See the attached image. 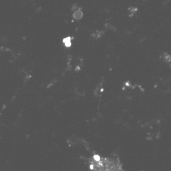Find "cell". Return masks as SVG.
Wrapping results in <instances>:
<instances>
[{
	"mask_svg": "<svg viewBox=\"0 0 171 171\" xmlns=\"http://www.w3.org/2000/svg\"><path fill=\"white\" fill-rule=\"evenodd\" d=\"M90 171H123L122 164L115 157H102L93 155L88 159Z\"/></svg>",
	"mask_w": 171,
	"mask_h": 171,
	"instance_id": "6da1fadb",
	"label": "cell"
}]
</instances>
